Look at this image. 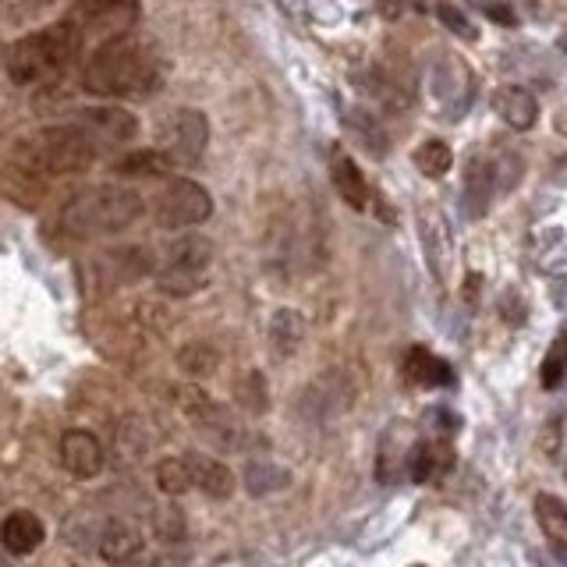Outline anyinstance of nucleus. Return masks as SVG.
<instances>
[{
    "instance_id": "f257e3e1",
    "label": "nucleus",
    "mask_w": 567,
    "mask_h": 567,
    "mask_svg": "<svg viewBox=\"0 0 567 567\" xmlns=\"http://www.w3.org/2000/svg\"><path fill=\"white\" fill-rule=\"evenodd\" d=\"M159 85H164V58L156 43L135 32L103 40L82 71V89L103 100H146Z\"/></svg>"
},
{
    "instance_id": "f03ea898",
    "label": "nucleus",
    "mask_w": 567,
    "mask_h": 567,
    "mask_svg": "<svg viewBox=\"0 0 567 567\" xmlns=\"http://www.w3.org/2000/svg\"><path fill=\"white\" fill-rule=\"evenodd\" d=\"M85 35L75 25V18H61L47 29H35L29 35H22L18 43H11L8 50V79L14 85H47L58 82L64 71L82 58Z\"/></svg>"
},
{
    "instance_id": "7ed1b4c3",
    "label": "nucleus",
    "mask_w": 567,
    "mask_h": 567,
    "mask_svg": "<svg viewBox=\"0 0 567 567\" xmlns=\"http://www.w3.org/2000/svg\"><path fill=\"white\" fill-rule=\"evenodd\" d=\"M106 146L96 138V132L85 121H68V124H50L35 135L22 138L14 146V164L25 174H79L93 167Z\"/></svg>"
},
{
    "instance_id": "20e7f679",
    "label": "nucleus",
    "mask_w": 567,
    "mask_h": 567,
    "mask_svg": "<svg viewBox=\"0 0 567 567\" xmlns=\"http://www.w3.org/2000/svg\"><path fill=\"white\" fill-rule=\"evenodd\" d=\"M142 195L124 185H96L79 192L61 209V227L64 235L75 238H100V235H117V230L132 227L142 217Z\"/></svg>"
},
{
    "instance_id": "39448f33",
    "label": "nucleus",
    "mask_w": 567,
    "mask_h": 567,
    "mask_svg": "<svg viewBox=\"0 0 567 567\" xmlns=\"http://www.w3.org/2000/svg\"><path fill=\"white\" fill-rule=\"evenodd\" d=\"M522 182V159L511 150H486L468 159L465 171V217H486L489 206Z\"/></svg>"
},
{
    "instance_id": "423d86ee",
    "label": "nucleus",
    "mask_w": 567,
    "mask_h": 567,
    "mask_svg": "<svg viewBox=\"0 0 567 567\" xmlns=\"http://www.w3.org/2000/svg\"><path fill=\"white\" fill-rule=\"evenodd\" d=\"M213 262V241L199 235H185L167 245V259L156 274V288L174 298H188L206 288Z\"/></svg>"
},
{
    "instance_id": "0eeeda50",
    "label": "nucleus",
    "mask_w": 567,
    "mask_h": 567,
    "mask_svg": "<svg viewBox=\"0 0 567 567\" xmlns=\"http://www.w3.org/2000/svg\"><path fill=\"white\" fill-rule=\"evenodd\" d=\"M174 398H177V408L185 412V419L195 425V430L206 433L213 443H217L220 451H245L248 443H252L245 425H238L235 419H230L227 408L213 401L203 386H192V383L177 386Z\"/></svg>"
},
{
    "instance_id": "6e6552de",
    "label": "nucleus",
    "mask_w": 567,
    "mask_h": 567,
    "mask_svg": "<svg viewBox=\"0 0 567 567\" xmlns=\"http://www.w3.org/2000/svg\"><path fill=\"white\" fill-rule=\"evenodd\" d=\"M153 217L164 230L206 224L213 217V195L199 182H192V177H174V182H167L164 192L156 195Z\"/></svg>"
},
{
    "instance_id": "1a4fd4ad",
    "label": "nucleus",
    "mask_w": 567,
    "mask_h": 567,
    "mask_svg": "<svg viewBox=\"0 0 567 567\" xmlns=\"http://www.w3.org/2000/svg\"><path fill=\"white\" fill-rule=\"evenodd\" d=\"M209 142V121L203 111L195 106H177L159 124V153H164L171 164H199V156L206 153Z\"/></svg>"
},
{
    "instance_id": "9d476101",
    "label": "nucleus",
    "mask_w": 567,
    "mask_h": 567,
    "mask_svg": "<svg viewBox=\"0 0 567 567\" xmlns=\"http://www.w3.org/2000/svg\"><path fill=\"white\" fill-rule=\"evenodd\" d=\"M138 14H142L138 0H79L75 11H71L85 40L89 35L93 40H111V35L132 32Z\"/></svg>"
},
{
    "instance_id": "9b49d317",
    "label": "nucleus",
    "mask_w": 567,
    "mask_h": 567,
    "mask_svg": "<svg viewBox=\"0 0 567 567\" xmlns=\"http://www.w3.org/2000/svg\"><path fill=\"white\" fill-rule=\"evenodd\" d=\"M415 443L419 430L408 419H394L386 425L377 443V483L394 486L401 478H408V457H412Z\"/></svg>"
},
{
    "instance_id": "f8f14e48",
    "label": "nucleus",
    "mask_w": 567,
    "mask_h": 567,
    "mask_svg": "<svg viewBox=\"0 0 567 567\" xmlns=\"http://www.w3.org/2000/svg\"><path fill=\"white\" fill-rule=\"evenodd\" d=\"M433 93L451 111V117H461V111H465L468 100L475 96L472 71L461 64L454 53H443V58L433 64Z\"/></svg>"
},
{
    "instance_id": "ddd939ff",
    "label": "nucleus",
    "mask_w": 567,
    "mask_h": 567,
    "mask_svg": "<svg viewBox=\"0 0 567 567\" xmlns=\"http://www.w3.org/2000/svg\"><path fill=\"white\" fill-rule=\"evenodd\" d=\"M351 401V383L344 372H327V377L312 380V386L301 394V412H306L309 419L323 422L337 412H344Z\"/></svg>"
},
{
    "instance_id": "4468645a",
    "label": "nucleus",
    "mask_w": 567,
    "mask_h": 567,
    "mask_svg": "<svg viewBox=\"0 0 567 567\" xmlns=\"http://www.w3.org/2000/svg\"><path fill=\"white\" fill-rule=\"evenodd\" d=\"M419 238H422L425 262H430L433 277L443 280L451 270V256H454V238H451L447 220H443V213H436V209L419 213Z\"/></svg>"
},
{
    "instance_id": "2eb2a0df",
    "label": "nucleus",
    "mask_w": 567,
    "mask_h": 567,
    "mask_svg": "<svg viewBox=\"0 0 567 567\" xmlns=\"http://www.w3.org/2000/svg\"><path fill=\"white\" fill-rule=\"evenodd\" d=\"M103 443L93 436V433H85V430H68L61 436V465L71 472V475H79V478H93L103 472Z\"/></svg>"
},
{
    "instance_id": "dca6fc26",
    "label": "nucleus",
    "mask_w": 567,
    "mask_h": 567,
    "mask_svg": "<svg viewBox=\"0 0 567 567\" xmlns=\"http://www.w3.org/2000/svg\"><path fill=\"white\" fill-rule=\"evenodd\" d=\"M47 539V525L35 518L32 511H11L4 522H0V543L11 557H29L43 546Z\"/></svg>"
},
{
    "instance_id": "f3484780",
    "label": "nucleus",
    "mask_w": 567,
    "mask_h": 567,
    "mask_svg": "<svg viewBox=\"0 0 567 567\" xmlns=\"http://www.w3.org/2000/svg\"><path fill=\"white\" fill-rule=\"evenodd\" d=\"M493 111L501 114V121L511 132H528V128H536V121H539V100L522 85H504V89H496Z\"/></svg>"
},
{
    "instance_id": "a211bd4d",
    "label": "nucleus",
    "mask_w": 567,
    "mask_h": 567,
    "mask_svg": "<svg viewBox=\"0 0 567 567\" xmlns=\"http://www.w3.org/2000/svg\"><path fill=\"white\" fill-rule=\"evenodd\" d=\"M451 465H454L451 440H443V436L419 440L412 447V457H408V478H412V483H433V478L443 475Z\"/></svg>"
},
{
    "instance_id": "6ab92c4d",
    "label": "nucleus",
    "mask_w": 567,
    "mask_h": 567,
    "mask_svg": "<svg viewBox=\"0 0 567 567\" xmlns=\"http://www.w3.org/2000/svg\"><path fill=\"white\" fill-rule=\"evenodd\" d=\"M142 532L132 525V522H124V518H111L103 528H100V536H96V549H100V557L106 564H128L142 554Z\"/></svg>"
},
{
    "instance_id": "aec40b11",
    "label": "nucleus",
    "mask_w": 567,
    "mask_h": 567,
    "mask_svg": "<svg viewBox=\"0 0 567 567\" xmlns=\"http://www.w3.org/2000/svg\"><path fill=\"white\" fill-rule=\"evenodd\" d=\"M185 465L192 472V489H203L213 501H227L235 493V472H230L224 461L209 457V454H185Z\"/></svg>"
},
{
    "instance_id": "412c9836",
    "label": "nucleus",
    "mask_w": 567,
    "mask_h": 567,
    "mask_svg": "<svg viewBox=\"0 0 567 567\" xmlns=\"http://www.w3.org/2000/svg\"><path fill=\"white\" fill-rule=\"evenodd\" d=\"M79 121H85L89 128L96 132V138L103 146H117V142H128L138 132V121L121 111V106H89V111H79Z\"/></svg>"
},
{
    "instance_id": "4be33fe9",
    "label": "nucleus",
    "mask_w": 567,
    "mask_h": 567,
    "mask_svg": "<svg viewBox=\"0 0 567 567\" xmlns=\"http://www.w3.org/2000/svg\"><path fill=\"white\" fill-rule=\"evenodd\" d=\"M536 522L543 528L549 549H554V557L567 564V504L549 493H539L536 496Z\"/></svg>"
},
{
    "instance_id": "5701e85b",
    "label": "nucleus",
    "mask_w": 567,
    "mask_h": 567,
    "mask_svg": "<svg viewBox=\"0 0 567 567\" xmlns=\"http://www.w3.org/2000/svg\"><path fill=\"white\" fill-rule=\"evenodd\" d=\"M330 177H333V188L337 195L351 206V209H365L369 206V185L359 171V164L348 156V153H337L333 164H330Z\"/></svg>"
},
{
    "instance_id": "b1692460",
    "label": "nucleus",
    "mask_w": 567,
    "mask_h": 567,
    "mask_svg": "<svg viewBox=\"0 0 567 567\" xmlns=\"http://www.w3.org/2000/svg\"><path fill=\"white\" fill-rule=\"evenodd\" d=\"M241 483L252 496H270V493H280L291 486V472L277 465L274 457H252L241 472Z\"/></svg>"
},
{
    "instance_id": "393cba45",
    "label": "nucleus",
    "mask_w": 567,
    "mask_h": 567,
    "mask_svg": "<svg viewBox=\"0 0 567 567\" xmlns=\"http://www.w3.org/2000/svg\"><path fill=\"white\" fill-rule=\"evenodd\" d=\"M301 341H306V319L295 309H277L270 319V351L277 359H291V354H298Z\"/></svg>"
},
{
    "instance_id": "a878e982",
    "label": "nucleus",
    "mask_w": 567,
    "mask_h": 567,
    "mask_svg": "<svg viewBox=\"0 0 567 567\" xmlns=\"http://www.w3.org/2000/svg\"><path fill=\"white\" fill-rule=\"evenodd\" d=\"M404 377L415 386H447L451 365L436 359V354H430L425 348H415V351H408V359H404Z\"/></svg>"
},
{
    "instance_id": "bb28decb",
    "label": "nucleus",
    "mask_w": 567,
    "mask_h": 567,
    "mask_svg": "<svg viewBox=\"0 0 567 567\" xmlns=\"http://www.w3.org/2000/svg\"><path fill=\"white\" fill-rule=\"evenodd\" d=\"M344 124L351 128V135L362 142V150L369 153V156H386V150H390V142H386V135H383V128H380V121L372 117L369 111H359V106H354V111H348L344 114Z\"/></svg>"
},
{
    "instance_id": "cd10ccee",
    "label": "nucleus",
    "mask_w": 567,
    "mask_h": 567,
    "mask_svg": "<svg viewBox=\"0 0 567 567\" xmlns=\"http://www.w3.org/2000/svg\"><path fill=\"white\" fill-rule=\"evenodd\" d=\"M365 82V93L377 96L386 111H404L408 103H412V96H408V85H401V79H394L390 71H369V75L362 79Z\"/></svg>"
},
{
    "instance_id": "c85d7f7f",
    "label": "nucleus",
    "mask_w": 567,
    "mask_h": 567,
    "mask_svg": "<svg viewBox=\"0 0 567 567\" xmlns=\"http://www.w3.org/2000/svg\"><path fill=\"white\" fill-rule=\"evenodd\" d=\"M235 401H238V408H245L248 415H262L266 408H270V386H266V377L259 369H248L245 377H238Z\"/></svg>"
},
{
    "instance_id": "c756f323",
    "label": "nucleus",
    "mask_w": 567,
    "mask_h": 567,
    "mask_svg": "<svg viewBox=\"0 0 567 567\" xmlns=\"http://www.w3.org/2000/svg\"><path fill=\"white\" fill-rule=\"evenodd\" d=\"M174 164L171 159L159 153V150H135V153H124L114 171L117 174H128V177H159V174H167Z\"/></svg>"
},
{
    "instance_id": "7c9ffc66",
    "label": "nucleus",
    "mask_w": 567,
    "mask_h": 567,
    "mask_svg": "<svg viewBox=\"0 0 567 567\" xmlns=\"http://www.w3.org/2000/svg\"><path fill=\"white\" fill-rule=\"evenodd\" d=\"M415 167L430 177V182H440V177L454 167V153L443 138H425L415 150Z\"/></svg>"
},
{
    "instance_id": "2f4dec72",
    "label": "nucleus",
    "mask_w": 567,
    "mask_h": 567,
    "mask_svg": "<svg viewBox=\"0 0 567 567\" xmlns=\"http://www.w3.org/2000/svg\"><path fill=\"white\" fill-rule=\"evenodd\" d=\"M177 365H182L188 377H213V372L220 369V351L206 341H192L177 351Z\"/></svg>"
},
{
    "instance_id": "473e14b6",
    "label": "nucleus",
    "mask_w": 567,
    "mask_h": 567,
    "mask_svg": "<svg viewBox=\"0 0 567 567\" xmlns=\"http://www.w3.org/2000/svg\"><path fill=\"white\" fill-rule=\"evenodd\" d=\"M564 377H567V323L557 330L554 344L546 348V359L539 365V383L546 390H557L564 383Z\"/></svg>"
},
{
    "instance_id": "72a5a7b5",
    "label": "nucleus",
    "mask_w": 567,
    "mask_h": 567,
    "mask_svg": "<svg viewBox=\"0 0 567 567\" xmlns=\"http://www.w3.org/2000/svg\"><path fill=\"white\" fill-rule=\"evenodd\" d=\"M156 486L164 496H182L192 489V472L185 465V457H164L156 465Z\"/></svg>"
},
{
    "instance_id": "f704fd0d",
    "label": "nucleus",
    "mask_w": 567,
    "mask_h": 567,
    "mask_svg": "<svg viewBox=\"0 0 567 567\" xmlns=\"http://www.w3.org/2000/svg\"><path fill=\"white\" fill-rule=\"evenodd\" d=\"M425 430H430V436L451 440L457 433V415L451 408H430V412H425Z\"/></svg>"
},
{
    "instance_id": "c9c22d12",
    "label": "nucleus",
    "mask_w": 567,
    "mask_h": 567,
    "mask_svg": "<svg viewBox=\"0 0 567 567\" xmlns=\"http://www.w3.org/2000/svg\"><path fill=\"white\" fill-rule=\"evenodd\" d=\"M436 14H440V22H443V25H451V32H454V35H461V40H475L472 22H468V18L461 14L454 4H440V8H436Z\"/></svg>"
},
{
    "instance_id": "e433bc0d",
    "label": "nucleus",
    "mask_w": 567,
    "mask_h": 567,
    "mask_svg": "<svg viewBox=\"0 0 567 567\" xmlns=\"http://www.w3.org/2000/svg\"><path fill=\"white\" fill-rule=\"evenodd\" d=\"M47 4H53V0H0V8H4L8 14H18V18H25L32 11H43Z\"/></svg>"
},
{
    "instance_id": "4c0bfd02",
    "label": "nucleus",
    "mask_w": 567,
    "mask_h": 567,
    "mask_svg": "<svg viewBox=\"0 0 567 567\" xmlns=\"http://www.w3.org/2000/svg\"><path fill=\"white\" fill-rule=\"evenodd\" d=\"M501 312H504V319H507V323H514V327H518L522 319H525V306H522V298L514 295V291H507V306H504Z\"/></svg>"
},
{
    "instance_id": "58836bf2",
    "label": "nucleus",
    "mask_w": 567,
    "mask_h": 567,
    "mask_svg": "<svg viewBox=\"0 0 567 567\" xmlns=\"http://www.w3.org/2000/svg\"><path fill=\"white\" fill-rule=\"evenodd\" d=\"M554 128H557L560 135H567V106H564V111H557V114H554Z\"/></svg>"
},
{
    "instance_id": "ea45409f",
    "label": "nucleus",
    "mask_w": 567,
    "mask_h": 567,
    "mask_svg": "<svg viewBox=\"0 0 567 567\" xmlns=\"http://www.w3.org/2000/svg\"><path fill=\"white\" fill-rule=\"evenodd\" d=\"M560 47H564V53H567V35H564V40H560Z\"/></svg>"
}]
</instances>
